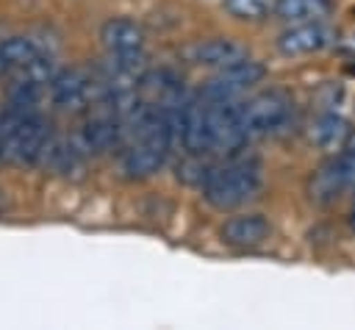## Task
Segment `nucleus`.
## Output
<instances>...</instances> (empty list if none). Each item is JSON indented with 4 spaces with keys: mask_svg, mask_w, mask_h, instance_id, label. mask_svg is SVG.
<instances>
[{
    "mask_svg": "<svg viewBox=\"0 0 355 330\" xmlns=\"http://www.w3.org/2000/svg\"><path fill=\"white\" fill-rule=\"evenodd\" d=\"M241 119L250 139L277 136L291 128L294 122V100L283 89L261 92L241 103Z\"/></svg>",
    "mask_w": 355,
    "mask_h": 330,
    "instance_id": "2",
    "label": "nucleus"
},
{
    "mask_svg": "<svg viewBox=\"0 0 355 330\" xmlns=\"http://www.w3.org/2000/svg\"><path fill=\"white\" fill-rule=\"evenodd\" d=\"M100 42L108 53H139L144 50V28L130 17H111L100 25Z\"/></svg>",
    "mask_w": 355,
    "mask_h": 330,
    "instance_id": "13",
    "label": "nucleus"
},
{
    "mask_svg": "<svg viewBox=\"0 0 355 330\" xmlns=\"http://www.w3.org/2000/svg\"><path fill=\"white\" fill-rule=\"evenodd\" d=\"M8 72H11V67H8V64L3 61V55H0V78H3V75H8Z\"/></svg>",
    "mask_w": 355,
    "mask_h": 330,
    "instance_id": "21",
    "label": "nucleus"
},
{
    "mask_svg": "<svg viewBox=\"0 0 355 330\" xmlns=\"http://www.w3.org/2000/svg\"><path fill=\"white\" fill-rule=\"evenodd\" d=\"M83 153H86L83 147H78V144H72V141H67V139H50L39 161H44V166H47L50 172H55V175L78 177V175L83 172V166H86Z\"/></svg>",
    "mask_w": 355,
    "mask_h": 330,
    "instance_id": "15",
    "label": "nucleus"
},
{
    "mask_svg": "<svg viewBox=\"0 0 355 330\" xmlns=\"http://www.w3.org/2000/svg\"><path fill=\"white\" fill-rule=\"evenodd\" d=\"M50 139H53L50 125L36 111H17V119L8 130L0 158H6L11 164H36Z\"/></svg>",
    "mask_w": 355,
    "mask_h": 330,
    "instance_id": "3",
    "label": "nucleus"
},
{
    "mask_svg": "<svg viewBox=\"0 0 355 330\" xmlns=\"http://www.w3.org/2000/svg\"><path fill=\"white\" fill-rule=\"evenodd\" d=\"M336 158H338V164H341V169H344V177H347L349 189H355V130H352V136L344 141V147L336 153Z\"/></svg>",
    "mask_w": 355,
    "mask_h": 330,
    "instance_id": "19",
    "label": "nucleus"
},
{
    "mask_svg": "<svg viewBox=\"0 0 355 330\" xmlns=\"http://www.w3.org/2000/svg\"><path fill=\"white\" fill-rule=\"evenodd\" d=\"M347 191H352V189L344 177V169H341L336 153H330L308 177V197L316 205H333Z\"/></svg>",
    "mask_w": 355,
    "mask_h": 330,
    "instance_id": "10",
    "label": "nucleus"
},
{
    "mask_svg": "<svg viewBox=\"0 0 355 330\" xmlns=\"http://www.w3.org/2000/svg\"><path fill=\"white\" fill-rule=\"evenodd\" d=\"M0 55H3V61L14 72V69H22L31 61H36L42 55V47L33 39H28V36H11V39L0 42Z\"/></svg>",
    "mask_w": 355,
    "mask_h": 330,
    "instance_id": "17",
    "label": "nucleus"
},
{
    "mask_svg": "<svg viewBox=\"0 0 355 330\" xmlns=\"http://www.w3.org/2000/svg\"><path fill=\"white\" fill-rule=\"evenodd\" d=\"M169 147H172V144H169L166 139H133V141L125 147L122 161H119L125 177L141 180V177L155 175V172L164 166V161H166V155H169Z\"/></svg>",
    "mask_w": 355,
    "mask_h": 330,
    "instance_id": "8",
    "label": "nucleus"
},
{
    "mask_svg": "<svg viewBox=\"0 0 355 330\" xmlns=\"http://www.w3.org/2000/svg\"><path fill=\"white\" fill-rule=\"evenodd\" d=\"M125 141H128V125L119 114L94 116L92 122H86L80 133V147L86 153H108L114 147H122Z\"/></svg>",
    "mask_w": 355,
    "mask_h": 330,
    "instance_id": "12",
    "label": "nucleus"
},
{
    "mask_svg": "<svg viewBox=\"0 0 355 330\" xmlns=\"http://www.w3.org/2000/svg\"><path fill=\"white\" fill-rule=\"evenodd\" d=\"M263 189V166L255 155H227L214 164L202 183V197L216 211H236L252 202Z\"/></svg>",
    "mask_w": 355,
    "mask_h": 330,
    "instance_id": "1",
    "label": "nucleus"
},
{
    "mask_svg": "<svg viewBox=\"0 0 355 330\" xmlns=\"http://www.w3.org/2000/svg\"><path fill=\"white\" fill-rule=\"evenodd\" d=\"M266 75V67L261 61H252L250 55L230 64V67H222L216 69L200 89L202 97L208 100H239L244 92H250L255 83H261Z\"/></svg>",
    "mask_w": 355,
    "mask_h": 330,
    "instance_id": "5",
    "label": "nucleus"
},
{
    "mask_svg": "<svg viewBox=\"0 0 355 330\" xmlns=\"http://www.w3.org/2000/svg\"><path fill=\"white\" fill-rule=\"evenodd\" d=\"M272 225L263 214H236L222 225V241L236 250H258L269 241Z\"/></svg>",
    "mask_w": 355,
    "mask_h": 330,
    "instance_id": "9",
    "label": "nucleus"
},
{
    "mask_svg": "<svg viewBox=\"0 0 355 330\" xmlns=\"http://www.w3.org/2000/svg\"><path fill=\"white\" fill-rule=\"evenodd\" d=\"M186 55H189V61H194L200 67L222 69V67H230V64L247 58V50L233 39H205V42L191 44Z\"/></svg>",
    "mask_w": 355,
    "mask_h": 330,
    "instance_id": "14",
    "label": "nucleus"
},
{
    "mask_svg": "<svg viewBox=\"0 0 355 330\" xmlns=\"http://www.w3.org/2000/svg\"><path fill=\"white\" fill-rule=\"evenodd\" d=\"M347 225L355 233V189H352V202H349V214H347Z\"/></svg>",
    "mask_w": 355,
    "mask_h": 330,
    "instance_id": "20",
    "label": "nucleus"
},
{
    "mask_svg": "<svg viewBox=\"0 0 355 330\" xmlns=\"http://www.w3.org/2000/svg\"><path fill=\"white\" fill-rule=\"evenodd\" d=\"M336 42V31L324 19H311V22H291L286 31L277 36V50L283 55H311Z\"/></svg>",
    "mask_w": 355,
    "mask_h": 330,
    "instance_id": "7",
    "label": "nucleus"
},
{
    "mask_svg": "<svg viewBox=\"0 0 355 330\" xmlns=\"http://www.w3.org/2000/svg\"><path fill=\"white\" fill-rule=\"evenodd\" d=\"M50 100L61 108H83L92 100H105V80L94 78L83 69H64L55 72L47 83Z\"/></svg>",
    "mask_w": 355,
    "mask_h": 330,
    "instance_id": "6",
    "label": "nucleus"
},
{
    "mask_svg": "<svg viewBox=\"0 0 355 330\" xmlns=\"http://www.w3.org/2000/svg\"><path fill=\"white\" fill-rule=\"evenodd\" d=\"M225 11L244 22H261L275 14V0H222Z\"/></svg>",
    "mask_w": 355,
    "mask_h": 330,
    "instance_id": "18",
    "label": "nucleus"
},
{
    "mask_svg": "<svg viewBox=\"0 0 355 330\" xmlns=\"http://www.w3.org/2000/svg\"><path fill=\"white\" fill-rule=\"evenodd\" d=\"M333 11L330 0H275V17L283 22H311L324 19Z\"/></svg>",
    "mask_w": 355,
    "mask_h": 330,
    "instance_id": "16",
    "label": "nucleus"
},
{
    "mask_svg": "<svg viewBox=\"0 0 355 330\" xmlns=\"http://www.w3.org/2000/svg\"><path fill=\"white\" fill-rule=\"evenodd\" d=\"M208 114H211V153L236 155L239 150H244L250 136L241 119V103L239 100H208Z\"/></svg>",
    "mask_w": 355,
    "mask_h": 330,
    "instance_id": "4",
    "label": "nucleus"
},
{
    "mask_svg": "<svg viewBox=\"0 0 355 330\" xmlns=\"http://www.w3.org/2000/svg\"><path fill=\"white\" fill-rule=\"evenodd\" d=\"M349 136H352L349 119L336 108L319 111L308 125V141L322 153H338Z\"/></svg>",
    "mask_w": 355,
    "mask_h": 330,
    "instance_id": "11",
    "label": "nucleus"
}]
</instances>
